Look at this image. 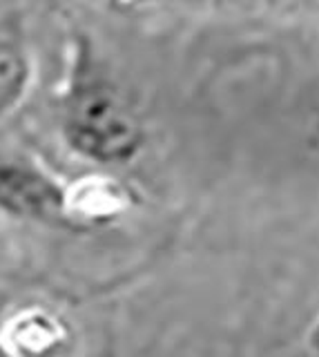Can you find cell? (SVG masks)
I'll return each mask as SVG.
<instances>
[{"instance_id": "obj_1", "label": "cell", "mask_w": 319, "mask_h": 357, "mask_svg": "<svg viewBox=\"0 0 319 357\" xmlns=\"http://www.w3.org/2000/svg\"><path fill=\"white\" fill-rule=\"evenodd\" d=\"M59 132L68 150L96 170L137 161L148 126L130 87L87 33H74L59 92Z\"/></svg>"}, {"instance_id": "obj_2", "label": "cell", "mask_w": 319, "mask_h": 357, "mask_svg": "<svg viewBox=\"0 0 319 357\" xmlns=\"http://www.w3.org/2000/svg\"><path fill=\"white\" fill-rule=\"evenodd\" d=\"M0 217L72 230L68 217V181L18 148L0 145Z\"/></svg>"}, {"instance_id": "obj_3", "label": "cell", "mask_w": 319, "mask_h": 357, "mask_svg": "<svg viewBox=\"0 0 319 357\" xmlns=\"http://www.w3.org/2000/svg\"><path fill=\"white\" fill-rule=\"evenodd\" d=\"M74 346L76 328L59 306L12 295L0 315L5 357H70Z\"/></svg>"}, {"instance_id": "obj_4", "label": "cell", "mask_w": 319, "mask_h": 357, "mask_svg": "<svg viewBox=\"0 0 319 357\" xmlns=\"http://www.w3.org/2000/svg\"><path fill=\"white\" fill-rule=\"evenodd\" d=\"M139 206L134 188L107 170H96L68 181V217L74 232L107 228Z\"/></svg>"}, {"instance_id": "obj_5", "label": "cell", "mask_w": 319, "mask_h": 357, "mask_svg": "<svg viewBox=\"0 0 319 357\" xmlns=\"http://www.w3.org/2000/svg\"><path fill=\"white\" fill-rule=\"evenodd\" d=\"M34 76L31 47L16 18H0V119L27 96Z\"/></svg>"}, {"instance_id": "obj_6", "label": "cell", "mask_w": 319, "mask_h": 357, "mask_svg": "<svg viewBox=\"0 0 319 357\" xmlns=\"http://www.w3.org/2000/svg\"><path fill=\"white\" fill-rule=\"evenodd\" d=\"M308 351H311L315 357H319V319L313 324L311 333H308Z\"/></svg>"}, {"instance_id": "obj_7", "label": "cell", "mask_w": 319, "mask_h": 357, "mask_svg": "<svg viewBox=\"0 0 319 357\" xmlns=\"http://www.w3.org/2000/svg\"><path fill=\"white\" fill-rule=\"evenodd\" d=\"M9 299H12V293H7V290H5V288H0V315H3V310H5V306L9 304ZM0 357H5L3 349H0Z\"/></svg>"}, {"instance_id": "obj_8", "label": "cell", "mask_w": 319, "mask_h": 357, "mask_svg": "<svg viewBox=\"0 0 319 357\" xmlns=\"http://www.w3.org/2000/svg\"><path fill=\"white\" fill-rule=\"evenodd\" d=\"M109 5H118V7H134L139 3H148V0H107Z\"/></svg>"}, {"instance_id": "obj_9", "label": "cell", "mask_w": 319, "mask_h": 357, "mask_svg": "<svg viewBox=\"0 0 319 357\" xmlns=\"http://www.w3.org/2000/svg\"><path fill=\"white\" fill-rule=\"evenodd\" d=\"M266 5H283V3H288V0H263Z\"/></svg>"}]
</instances>
